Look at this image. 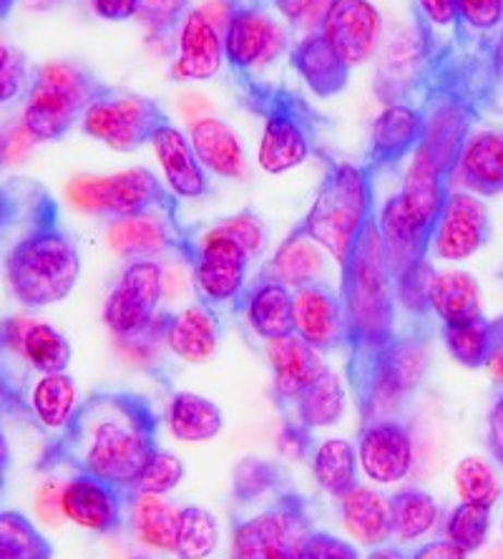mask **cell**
<instances>
[{"mask_svg": "<svg viewBox=\"0 0 503 559\" xmlns=\"http://www.w3.org/2000/svg\"><path fill=\"white\" fill-rule=\"evenodd\" d=\"M456 179L476 197L503 192V129H483L460 152Z\"/></svg>", "mask_w": 503, "mask_h": 559, "instance_id": "cell-25", "label": "cell"}, {"mask_svg": "<svg viewBox=\"0 0 503 559\" xmlns=\"http://www.w3.org/2000/svg\"><path fill=\"white\" fill-rule=\"evenodd\" d=\"M221 227H225L227 233L232 235L239 245H242L244 252L250 254V258H258V254L265 250V242H267L265 222L254 215L252 210H244L235 217H227L225 222H221Z\"/></svg>", "mask_w": 503, "mask_h": 559, "instance_id": "cell-48", "label": "cell"}, {"mask_svg": "<svg viewBox=\"0 0 503 559\" xmlns=\"http://www.w3.org/2000/svg\"><path fill=\"white\" fill-rule=\"evenodd\" d=\"M189 142L194 146V154L200 156L202 167L212 175L225 179L244 177V150L239 142L237 131L217 117L196 119L189 127Z\"/></svg>", "mask_w": 503, "mask_h": 559, "instance_id": "cell-28", "label": "cell"}, {"mask_svg": "<svg viewBox=\"0 0 503 559\" xmlns=\"http://www.w3.org/2000/svg\"><path fill=\"white\" fill-rule=\"evenodd\" d=\"M428 308L443 325H458L483 316L481 287L471 273L464 270H443L428 285Z\"/></svg>", "mask_w": 503, "mask_h": 559, "instance_id": "cell-29", "label": "cell"}, {"mask_svg": "<svg viewBox=\"0 0 503 559\" xmlns=\"http://www.w3.org/2000/svg\"><path fill=\"white\" fill-rule=\"evenodd\" d=\"M493 323H496V343H493L491 356L486 360V368H489L493 383L503 391V318L493 320Z\"/></svg>", "mask_w": 503, "mask_h": 559, "instance_id": "cell-57", "label": "cell"}, {"mask_svg": "<svg viewBox=\"0 0 503 559\" xmlns=\"http://www.w3.org/2000/svg\"><path fill=\"white\" fill-rule=\"evenodd\" d=\"M345 401H348V393H345L343 381L337 378L333 368H325L292 404L297 416V424H292V429L310 433L315 429H327V426L340 424L345 414Z\"/></svg>", "mask_w": 503, "mask_h": 559, "instance_id": "cell-31", "label": "cell"}, {"mask_svg": "<svg viewBox=\"0 0 503 559\" xmlns=\"http://www.w3.org/2000/svg\"><path fill=\"white\" fill-rule=\"evenodd\" d=\"M250 254L244 252L225 227L217 225L196 240L192 277L202 302L207 306H235L239 310L247 293V267Z\"/></svg>", "mask_w": 503, "mask_h": 559, "instance_id": "cell-13", "label": "cell"}, {"mask_svg": "<svg viewBox=\"0 0 503 559\" xmlns=\"http://www.w3.org/2000/svg\"><path fill=\"white\" fill-rule=\"evenodd\" d=\"M169 121V114L156 98L109 86L88 106L81 129L86 136L111 146L113 152H136L139 146L152 142L156 131Z\"/></svg>", "mask_w": 503, "mask_h": 559, "instance_id": "cell-11", "label": "cell"}, {"mask_svg": "<svg viewBox=\"0 0 503 559\" xmlns=\"http://www.w3.org/2000/svg\"><path fill=\"white\" fill-rule=\"evenodd\" d=\"M416 11L435 28H451L458 21L456 0H414Z\"/></svg>", "mask_w": 503, "mask_h": 559, "instance_id": "cell-52", "label": "cell"}, {"mask_svg": "<svg viewBox=\"0 0 503 559\" xmlns=\"http://www.w3.org/2000/svg\"><path fill=\"white\" fill-rule=\"evenodd\" d=\"M225 59L229 69L254 71L285 51V31L260 0H225Z\"/></svg>", "mask_w": 503, "mask_h": 559, "instance_id": "cell-14", "label": "cell"}, {"mask_svg": "<svg viewBox=\"0 0 503 559\" xmlns=\"http://www.w3.org/2000/svg\"><path fill=\"white\" fill-rule=\"evenodd\" d=\"M368 559H410V557L395 547H378L368 555Z\"/></svg>", "mask_w": 503, "mask_h": 559, "instance_id": "cell-59", "label": "cell"}, {"mask_svg": "<svg viewBox=\"0 0 503 559\" xmlns=\"http://www.w3.org/2000/svg\"><path fill=\"white\" fill-rule=\"evenodd\" d=\"M358 449L348 439H323L312 451V474L320 489L343 499L358 487Z\"/></svg>", "mask_w": 503, "mask_h": 559, "instance_id": "cell-35", "label": "cell"}, {"mask_svg": "<svg viewBox=\"0 0 503 559\" xmlns=\"http://www.w3.org/2000/svg\"><path fill=\"white\" fill-rule=\"evenodd\" d=\"M458 21L478 33L503 26V0H456Z\"/></svg>", "mask_w": 503, "mask_h": 559, "instance_id": "cell-49", "label": "cell"}, {"mask_svg": "<svg viewBox=\"0 0 503 559\" xmlns=\"http://www.w3.org/2000/svg\"><path fill=\"white\" fill-rule=\"evenodd\" d=\"M491 235L489 210L481 197L471 192H451L435 225L433 252L441 260H468L483 248Z\"/></svg>", "mask_w": 503, "mask_h": 559, "instance_id": "cell-16", "label": "cell"}, {"mask_svg": "<svg viewBox=\"0 0 503 559\" xmlns=\"http://www.w3.org/2000/svg\"><path fill=\"white\" fill-rule=\"evenodd\" d=\"M237 102L247 111L265 121L260 142V167L267 175H285L323 152V131L327 121L302 94L283 84L258 76L254 71L229 69Z\"/></svg>", "mask_w": 503, "mask_h": 559, "instance_id": "cell-6", "label": "cell"}, {"mask_svg": "<svg viewBox=\"0 0 503 559\" xmlns=\"http://www.w3.org/2000/svg\"><path fill=\"white\" fill-rule=\"evenodd\" d=\"M491 512L493 507L476 504V501H460V504L448 514L445 522V534L466 552H476L483 547L486 537L491 530Z\"/></svg>", "mask_w": 503, "mask_h": 559, "instance_id": "cell-42", "label": "cell"}, {"mask_svg": "<svg viewBox=\"0 0 503 559\" xmlns=\"http://www.w3.org/2000/svg\"><path fill=\"white\" fill-rule=\"evenodd\" d=\"M109 245L119 258L129 262L156 260L171 250L187 262L189 270H192L196 250V240L187 235L181 222L169 219L161 212L113 219L109 227Z\"/></svg>", "mask_w": 503, "mask_h": 559, "instance_id": "cell-15", "label": "cell"}, {"mask_svg": "<svg viewBox=\"0 0 503 559\" xmlns=\"http://www.w3.org/2000/svg\"><path fill=\"white\" fill-rule=\"evenodd\" d=\"M79 408V391L69 373L40 376L28 393V414L48 431H63Z\"/></svg>", "mask_w": 503, "mask_h": 559, "instance_id": "cell-34", "label": "cell"}, {"mask_svg": "<svg viewBox=\"0 0 503 559\" xmlns=\"http://www.w3.org/2000/svg\"><path fill=\"white\" fill-rule=\"evenodd\" d=\"M164 267L156 260L129 262L104 306V323L129 356L146 360L164 341L167 316H159Z\"/></svg>", "mask_w": 503, "mask_h": 559, "instance_id": "cell-9", "label": "cell"}, {"mask_svg": "<svg viewBox=\"0 0 503 559\" xmlns=\"http://www.w3.org/2000/svg\"><path fill=\"white\" fill-rule=\"evenodd\" d=\"M443 341L453 360L466 368H481L496 343V323L478 316L458 325H443Z\"/></svg>", "mask_w": 503, "mask_h": 559, "instance_id": "cell-37", "label": "cell"}, {"mask_svg": "<svg viewBox=\"0 0 503 559\" xmlns=\"http://www.w3.org/2000/svg\"><path fill=\"white\" fill-rule=\"evenodd\" d=\"M426 136L423 114L414 104H391L375 119L373 134L366 162L378 175L385 169H395L403 159L418 152L420 142Z\"/></svg>", "mask_w": 503, "mask_h": 559, "instance_id": "cell-20", "label": "cell"}, {"mask_svg": "<svg viewBox=\"0 0 503 559\" xmlns=\"http://www.w3.org/2000/svg\"><path fill=\"white\" fill-rule=\"evenodd\" d=\"M358 462L370 481L398 484L414 468V439L398 418L362 424L358 439Z\"/></svg>", "mask_w": 503, "mask_h": 559, "instance_id": "cell-17", "label": "cell"}, {"mask_svg": "<svg viewBox=\"0 0 503 559\" xmlns=\"http://www.w3.org/2000/svg\"><path fill=\"white\" fill-rule=\"evenodd\" d=\"M179 516L181 507L171 504L161 495H134L131 522H134L139 539L148 547L161 549V552H175Z\"/></svg>", "mask_w": 503, "mask_h": 559, "instance_id": "cell-36", "label": "cell"}, {"mask_svg": "<svg viewBox=\"0 0 503 559\" xmlns=\"http://www.w3.org/2000/svg\"><path fill=\"white\" fill-rule=\"evenodd\" d=\"M152 146L171 192L181 197V200H196V197L209 194L207 169L202 167L200 156L194 154L189 136L181 134L171 121L156 131Z\"/></svg>", "mask_w": 503, "mask_h": 559, "instance_id": "cell-24", "label": "cell"}, {"mask_svg": "<svg viewBox=\"0 0 503 559\" xmlns=\"http://www.w3.org/2000/svg\"><path fill=\"white\" fill-rule=\"evenodd\" d=\"M267 275L285 283L290 290L323 283L325 280V254L323 248L302 233L300 227H292V233L279 245L275 258L267 265Z\"/></svg>", "mask_w": 503, "mask_h": 559, "instance_id": "cell-30", "label": "cell"}, {"mask_svg": "<svg viewBox=\"0 0 503 559\" xmlns=\"http://www.w3.org/2000/svg\"><path fill=\"white\" fill-rule=\"evenodd\" d=\"M219 542L217 520L202 507H181L175 555L179 559H207Z\"/></svg>", "mask_w": 503, "mask_h": 559, "instance_id": "cell-40", "label": "cell"}, {"mask_svg": "<svg viewBox=\"0 0 503 559\" xmlns=\"http://www.w3.org/2000/svg\"><path fill=\"white\" fill-rule=\"evenodd\" d=\"M265 350L275 373V399L279 404H295L300 393L327 368L323 350L295 333L265 341Z\"/></svg>", "mask_w": 503, "mask_h": 559, "instance_id": "cell-22", "label": "cell"}, {"mask_svg": "<svg viewBox=\"0 0 503 559\" xmlns=\"http://www.w3.org/2000/svg\"><path fill=\"white\" fill-rule=\"evenodd\" d=\"M91 5H94V13L98 19L111 23L131 21L139 13V0H91Z\"/></svg>", "mask_w": 503, "mask_h": 559, "instance_id": "cell-53", "label": "cell"}, {"mask_svg": "<svg viewBox=\"0 0 503 559\" xmlns=\"http://www.w3.org/2000/svg\"><path fill=\"white\" fill-rule=\"evenodd\" d=\"M167 426L177 441L204 443L212 441L221 431L225 416H221V408L207 396H200V393L192 391H179L169 399Z\"/></svg>", "mask_w": 503, "mask_h": 559, "instance_id": "cell-32", "label": "cell"}, {"mask_svg": "<svg viewBox=\"0 0 503 559\" xmlns=\"http://www.w3.org/2000/svg\"><path fill=\"white\" fill-rule=\"evenodd\" d=\"M327 171L312 207L297 227L343 265L366 219L375 212V177L368 162L352 164L327 156Z\"/></svg>", "mask_w": 503, "mask_h": 559, "instance_id": "cell-7", "label": "cell"}, {"mask_svg": "<svg viewBox=\"0 0 503 559\" xmlns=\"http://www.w3.org/2000/svg\"><path fill=\"white\" fill-rule=\"evenodd\" d=\"M340 267V300L345 316V345L348 350V381L362 396L370 373L387 348L400 338L398 298L391 267H387L378 210L366 219Z\"/></svg>", "mask_w": 503, "mask_h": 559, "instance_id": "cell-3", "label": "cell"}, {"mask_svg": "<svg viewBox=\"0 0 503 559\" xmlns=\"http://www.w3.org/2000/svg\"><path fill=\"white\" fill-rule=\"evenodd\" d=\"M260 3L275 8L292 28H304L310 33L323 21L327 5L333 0H260Z\"/></svg>", "mask_w": 503, "mask_h": 559, "instance_id": "cell-47", "label": "cell"}, {"mask_svg": "<svg viewBox=\"0 0 503 559\" xmlns=\"http://www.w3.org/2000/svg\"><path fill=\"white\" fill-rule=\"evenodd\" d=\"M456 489L460 501H476V504L496 507L501 499V479L486 459L481 456H466L464 462L456 466Z\"/></svg>", "mask_w": 503, "mask_h": 559, "instance_id": "cell-41", "label": "cell"}, {"mask_svg": "<svg viewBox=\"0 0 503 559\" xmlns=\"http://www.w3.org/2000/svg\"><path fill=\"white\" fill-rule=\"evenodd\" d=\"M340 514L350 537L366 547H385L393 537V499L370 487H356L340 499Z\"/></svg>", "mask_w": 503, "mask_h": 559, "instance_id": "cell-27", "label": "cell"}, {"mask_svg": "<svg viewBox=\"0 0 503 559\" xmlns=\"http://www.w3.org/2000/svg\"><path fill=\"white\" fill-rule=\"evenodd\" d=\"M8 464H11V449H8L5 436H3V431H0V499H3V491H5Z\"/></svg>", "mask_w": 503, "mask_h": 559, "instance_id": "cell-58", "label": "cell"}, {"mask_svg": "<svg viewBox=\"0 0 503 559\" xmlns=\"http://www.w3.org/2000/svg\"><path fill=\"white\" fill-rule=\"evenodd\" d=\"M486 441H489L491 456L503 466V391L491 406L489 424H486Z\"/></svg>", "mask_w": 503, "mask_h": 559, "instance_id": "cell-54", "label": "cell"}, {"mask_svg": "<svg viewBox=\"0 0 503 559\" xmlns=\"http://www.w3.org/2000/svg\"><path fill=\"white\" fill-rule=\"evenodd\" d=\"M468 552L464 547H458L456 542L445 539H435V542H426L423 547H418L414 557L410 559H466Z\"/></svg>", "mask_w": 503, "mask_h": 559, "instance_id": "cell-55", "label": "cell"}, {"mask_svg": "<svg viewBox=\"0 0 503 559\" xmlns=\"http://www.w3.org/2000/svg\"><path fill=\"white\" fill-rule=\"evenodd\" d=\"M36 69L28 63V56L11 44L0 40V106L15 104L26 98Z\"/></svg>", "mask_w": 503, "mask_h": 559, "instance_id": "cell-45", "label": "cell"}, {"mask_svg": "<svg viewBox=\"0 0 503 559\" xmlns=\"http://www.w3.org/2000/svg\"><path fill=\"white\" fill-rule=\"evenodd\" d=\"M53 547L26 514L0 512V559H51Z\"/></svg>", "mask_w": 503, "mask_h": 559, "instance_id": "cell-39", "label": "cell"}, {"mask_svg": "<svg viewBox=\"0 0 503 559\" xmlns=\"http://www.w3.org/2000/svg\"><path fill=\"white\" fill-rule=\"evenodd\" d=\"M106 88L109 84L84 63L51 61L38 66L23 104V129L36 142H61Z\"/></svg>", "mask_w": 503, "mask_h": 559, "instance_id": "cell-8", "label": "cell"}, {"mask_svg": "<svg viewBox=\"0 0 503 559\" xmlns=\"http://www.w3.org/2000/svg\"><path fill=\"white\" fill-rule=\"evenodd\" d=\"M192 11V0H139L136 21L146 28L148 40L167 44Z\"/></svg>", "mask_w": 503, "mask_h": 559, "instance_id": "cell-43", "label": "cell"}, {"mask_svg": "<svg viewBox=\"0 0 503 559\" xmlns=\"http://www.w3.org/2000/svg\"><path fill=\"white\" fill-rule=\"evenodd\" d=\"M184 479V464L171 451L156 449L134 484V495H169Z\"/></svg>", "mask_w": 503, "mask_h": 559, "instance_id": "cell-44", "label": "cell"}, {"mask_svg": "<svg viewBox=\"0 0 503 559\" xmlns=\"http://www.w3.org/2000/svg\"><path fill=\"white\" fill-rule=\"evenodd\" d=\"M31 11H53L56 5H61L63 0H23Z\"/></svg>", "mask_w": 503, "mask_h": 559, "instance_id": "cell-60", "label": "cell"}, {"mask_svg": "<svg viewBox=\"0 0 503 559\" xmlns=\"http://www.w3.org/2000/svg\"><path fill=\"white\" fill-rule=\"evenodd\" d=\"M28 185L31 182H26V179H15V182L0 187V237L13 225V217L23 215V210H26Z\"/></svg>", "mask_w": 503, "mask_h": 559, "instance_id": "cell-51", "label": "cell"}, {"mask_svg": "<svg viewBox=\"0 0 503 559\" xmlns=\"http://www.w3.org/2000/svg\"><path fill=\"white\" fill-rule=\"evenodd\" d=\"M247 325L260 335L262 341L283 338L295 333L292 325V290L275 277H260L252 287H247L242 306Z\"/></svg>", "mask_w": 503, "mask_h": 559, "instance_id": "cell-26", "label": "cell"}, {"mask_svg": "<svg viewBox=\"0 0 503 559\" xmlns=\"http://www.w3.org/2000/svg\"><path fill=\"white\" fill-rule=\"evenodd\" d=\"M129 497L111 484L98 481L94 476L73 474L63 484L61 509L65 520L88 532H113L121 524L123 501Z\"/></svg>", "mask_w": 503, "mask_h": 559, "instance_id": "cell-21", "label": "cell"}, {"mask_svg": "<svg viewBox=\"0 0 503 559\" xmlns=\"http://www.w3.org/2000/svg\"><path fill=\"white\" fill-rule=\"evenodd\" d=\"M3 159H5V154H3V142H0V167H3Z\"/></svg>", "mask_w": 503, "mask_h": 559, "instance_id": "cell-63", "label": "cell"}, {"mask_svg": "<svg viewBox=\"0 0 503 559\" xmlns=\"http://www.w3.org/2000/svg\"><path fill=\"white\" fill-rule=\"evenodd\" d=\"M302 559H360L358 549L327 532H312L304 542Z\"/></svg>", "mask_w": 503, "mask_h": 559, "instance_id": "cell-50", "label": "cell"}, {"mask_svg": "<svg viewBox=\"0 0 503 559\" xmlns=\"http://www.w3.org/2000/svg\"><path fill=\"white\" fill-rule=\"evenodd\" d=\"M15 5H19V0H0V21L11 19V13L15 11Z\"/></svg>", "mask_w": 503, "mask_h": 559, "instance_id": "cell-61", "label": "cell"}, {"mask_svg": "<svg viewBox=\"0 0 503 559\" xmlns=\"http://www.w3.org/2000/svg\"><path fill=\"white\" fill-rule=\"evenodd\" d=\"M441 509L431 495L420 489H403L393 497V537L416 542L439 524Z\"/></svg>", "mask_w": 503, "mask_h": 559, "instance_id": "cell-38", "label": "cell"}, {"mask_svg": "<svg viewBox=\"0 0 503 559\" xmlns=\"http://www.w3.org/2000/svg\"><path fill=\"white\" fill-rule=\"evenodd\" d=\"M219 316L207 302H196L175 316H167L164 345L184 364H207L219 348Z\"/></svg>", "mask_w": 503, "mask_h": 559, "instance_id": "cell-23", "label": "cell"}, {"mask_svg": "<svg viewBox=\"0 0 503 559\" xmlns=\"http://www.w3.org/2000/svg\"><path fill=\"white\" fill-rule=\"evenodd\" d=\"M11 356H19L26 360V366L38 371L40 376L46 373H63L71 364V343L65 335L53 328L51 323H44V320L26 318L23 323L21 341L15 345Z\"/></svg>", "mask_w": 503, "mask_h": 559, "instance_id": "cell-33", "label": "cell"}, {"mask_svg": "<svg viewBox=\"0 0 503 559\" xmlns=\"http://www.w3.org/2000/svg\"><path fill=\"white\" fill-rule=\"evenodd\" d=\"M277 472L262 459H244L235 472V497L237 499H258L275 487Z\"/></svg>", "mask_w": 503, "mask_h": 559, "instance_id": "cell-46", "label": "cell"}, {"mask_svg": "<svg viewBox=\"0 0 503 559\" xmlns=\"http://www.w3.org/2000/svg\"><path fill=\"white\" fill-rule=\"evenodd\" d=\"M383 19L370 0H333L315 31L290 48V63L320 98L345 92L350 73L378 53Z\"/></svg>", "mask_w": 503, "mask_h": 559, "instance_id": "cell-5", "label": "cell"}, {"mask_svg": "<svg viewBox=\"0 0 503 559\" xmlns=\"http://www.w3.org/2000/svg\"><path fill=\"white\" fill-rule=\"evenodd\" d=\"M61 495H63V484H59V481H46V487L40 489L38 509L48 522H59L63 516Z\"/></svg>", "mask_w": 503, "mask_h": 559, "instance_id": "cell-56", "label": "cell"}, {"mask_svg": "<svg viewBox=\"0 0 503 559\" xmlns=\"http://www.w3.org/2000/svg\"><path fill=\"white\" fill-rule=\"evenodd\" d=\"M501 537H503V522H501Z\"/></svg>", "mask_w": 503, "mask_h": 559, "instance_id": "cell-64", "label": "cell"}, {"mask_svg": "<svg viewBox=\"0 0 503 559\" xmlns=\"http://www.w3.org/2000/svg\"><path fill=\"white\" fill-rule=\"evenodd\" d=\"M227 19H212L207 8H192L179 28L177 81H209L225 66Z\"/></svg>", "mask_w": 503, "mask_h": 559, "instance_id": "cell-18", "label": "cell"}, {"mask_svg": "<svg viewBox=\"0 0 503 559\" xmlns=\"http://www.w3.org/2000/svg\"><path fill=\"white\" fill-rule=\"evenodd\" d=\"M81 277V254L61 222L59 202L44 185L31 182L26 233L5 258L13 298L26 308H48L69 298Z\"/></svg>", "mask_w": 503, "mask_h": 559, "instance_id": "cell-4", "label": "cell"}, {"mask_svg": "<svg viewBox=\"0 0 503 559\" xmlns=\"http://www.w3.org/2000/svg\"><path fill=\"white\" fill-rule=\"evenodd\" d=\"M414 11L418 31V69L410 104L426 121V136L410 164L453 185L460 152L474 136V124L493 109L503 81V26L478 33L456 21L435 28Z\"/></svg>", "mask_w": 503, "mask_h": 559, "instance_id": "cell-1", "label": "cell"}, {"mask_svg": "<svg viewBox=\"0 0 503 559\" xmlns=\"http://www.w3.org/2000/svg\"><path fill=\"white\" fill-rule=\"evenodd\" d=\"M292 325L295 335L315 345L318 350L345 345V316L340 293L325 280L292 290Z\"/></svg>", "mask_w": 503, "mask_h": 559, "instance_id": "cell-19", "label": "cell"}, {"mask_svg": "<svg viewBox=\"0 0 503 559\" xmlns=\"http://www.w3.org/2000/svg\"><path fill=\"white\" fill-rule=\"evenodd\" d=\"M156 414L134 393L101 391L79 404L71 424L44 456V468L69 466L134 497V484L156 449Z\"/></svg>", "mask_w": 503, "mask_h": 559, "instance_id": "cell-2", "label": "cell"}, {"mask_svg": "<svg viewBox=\"0 0 503 559\" xmlns=\"http://www.w3.org/2000/svg\"><path fill=\"white\" fill-rule=\"evenodd\" d=\"M310 534L308 504L287 491L262 514L237 524L232 559H302Z\"/></svg>", "mask_w": 503, "mask_h": 559, "instance_id": "cell-12", "label": "cell"}, {"mask_svg": "<svg viewBox=\"0 0 503 559\" xmlns=\"http://www.w3.org/2000/svg\"><path fill=\"white\" fill-rule=\"evenodd\" d=\"M69 200L79 210L106 212L117 219L161 212L179 222L177 194L146 167L123 169L111 177H76L69 185Z\"/></svg>", "mask_w": 503, "mask_h": 559, "instance_id": "cell-10", "label": "cell"}, {"mask_svg": "<svg viewBox=\"0 0 503 559\" xmlns=\"http://www.w3.org/2000/svg\"><path fill=\"white\" fill-rule=\"evenodd\" d=\"M8 406V401H5V393H3V389H0V416H3V408Z\"/></svg>", "mask_w": 503, "mask_h": 559, "instance_id": "cell-62", "label": "cell"}]
</instances>
